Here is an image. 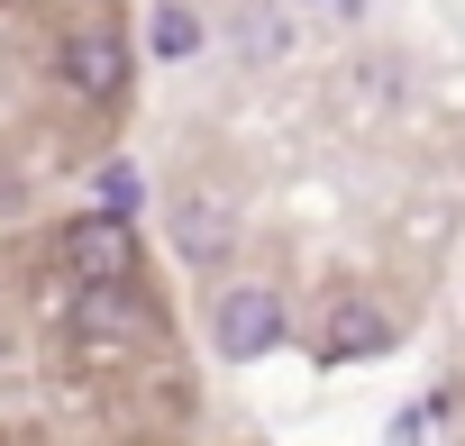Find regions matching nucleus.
<instances>
[{"instance_id":"obj_1","label":"nucleus","mask_w":465,"mask_h":446,"mask_svg":"<svg viewBox=\"0 0 465 446\" xmlns=\"http://www.w3.org/2000/svg\"><path fill=\"white\" fill-rule=\"evenodd\" d=\"M283 328H292V310H283V292H265V283H228V292L210 301V355H219V364H265V355L283 346Z\"/></svg>"},{"instance_id":"obj_2","label":"nucleus","mask_w":465,"mask_h":446,"mask_svg":"<svg viewBox=\"0 0 465 446\" xmlns=\"http://www.w3.org/2000/svg\"><path fill=\"white\" fill-rule=\"evenodd\" d=\"M55 73H64V92H74V101H119V92H128V73H137V46H128V28L92 19V28H64Z\"/></svg>"},{"instance_id":"obj_3","label":"nucleus","mask_w":465,"mask_h":446,"mask_svg":"<svg viewBox=\"0 0 465 446\" xmlns=\"http://www.w3.org/2000/svg\"><path fill=\"white\" fill-rule=\"evenodd\" d=\"M64 265H74V283H137V228L128 218H74Z\"/></svg>"},{"instance_id":"obj_4","label":"nucleus","mask_w":465,"mask_h":446,"mask_svg":"<svg viewBox=\"0 0 465 446\" xmlns=\"http://www.w3.org/2000/svg\"><path fill=\"white\" fill-rule=\"evenodd\" d=\"M64 328H74V337H101V346H128V337L146 328V301H137V283H74Z\"/></svg>"},{"instance_id":"obj_5","label":"nucleus","mask_w":465,"mask_h":446,"mask_svg":"<svg viewBox=\"0 0 465 446\" xmlns=\"http://www.w3.org/2000/svg\"><path fill=\"white\" fill-rule=\"evenodd\" d=\"M383 346H392V319H383L374 301H338L329 328H320V355H329V364H347V355H383Z\"/></svg>"},{"instance_id":"obj_6","label":"nucleus","mask_w":465,"mask_h":446,"mask_svg":"<svg viewBox=\"0 0 465 446\" xmlns=\"http://www.w3.org/2000/svg\"><path fill=\"white\" fill-rule=\"evenodd\" d=\"M210 46V19L192 10V0H155V10H146V55L155 64H192Z\"/></svg>"},{"instance_id":"obj_7","label":"nucleus","mask_w":465,"mask_h":446,"mask_svg":"<svg viewBox=\"0 0 465 446\" xmlns=\"http://www.w3.org/2000/svg\"><path fill=\"white\" fill-rule=\"evenodd\" d=\"M183 256L192 265H210V256H228V238H238V218H228V200H210V191H183Z\"/></svg>"},{"instance_id":"obj_8","label":"nucleus","mask_w":465,"mask_h":446,"mask_svg":"<svg viewBox=\"0 0 465 446\" xmlns=\"http://www.w3.org/2000/svg\"><path fill=\"white\" fill-rule=\"evenodd\" d=\"M137 209H146V173L137 164H101V218H128L137 228Z\"/></svg>"}]
</instances>
